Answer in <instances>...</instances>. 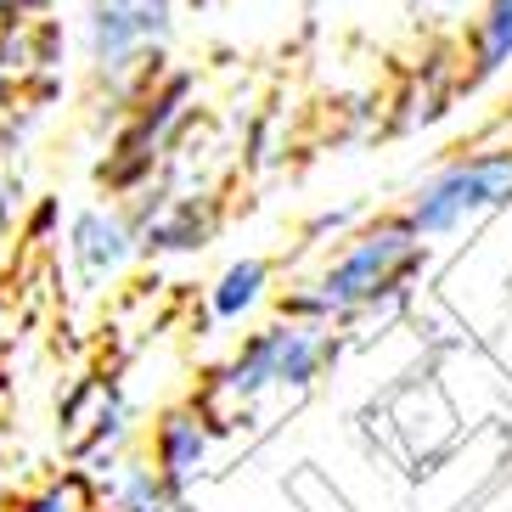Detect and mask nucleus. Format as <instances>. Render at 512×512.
<instances>
[{
	"mask_svg": "<svg viewBox=\"0 0 512 512\" xmlns=\"http://www.w3.org/2000/svg\"><path fill=\"white\" fill-rule=\"evenodd\" d=\"M428 242L417 237L406 214H372L361 231H349L344 248L310 271L299 287L282 293L287 321H316V327H355L366 316H383L389 304L406 299V287L417 282Z\"/></svg>",
	"mask_w": 512,
	"mask_h": 512,
	"instance_id": "1",
	"label": "nucleus"
},
{
	"mask_svg": "<svg viewBox=\"0 0 512 512\" xmlns=\"http://www.w3.org/2000/svg\"><path fill=\"white\" fill-rule=\"evenodd\" d=\"M332 361H338V332L332 327L276 316L271 327L242 338V349L209 377V394L197 406L209 411V422L220 428L226 417L254 411L265 394H287V400L310 394Z\"/></svg>",
	"mask_w": 512,
	"mask_h": 512,
	"instance_id": "2",
	"label": "nucleus"
},
{
	"mask_svg": "<svg viewBox=\"0 0 512 512\" xmlns=\"http://www.w3.org/2000/svg\"><path fill=\"white\" fill-rule=\"evenodd\" d=\"M192 102H197L192 68H164L158 79H147V91H141L136 102L124 107V124L113 130L107 158H102V169H96V181L113 192V203L147 192V186L164 175V164L175 158L181 136L192 130V113H197Z\"/></svg>",
	"mask_w": 512,
	"mask_h": 512,
	"instance_id": "3",
	"label": "nucleus"
},
{
	"mask_svg": "<svg viewBox=\"0 0 512 512\" xmlns=\"http://www.w3.org/2000/svg\"><path fill=\"white\" fill-rule=\"evenodd\" d=\"M501 209H512V147H479L456 152L434 175H422L400 214L417 226L422 242H445Z\"/></svg>",
	"mask_w": 512,
	"mask_h": 512,
	"instance_id": "4",
	"label": "nucleus"
},
{
	"mask_svg": "<svg viewBox=\"0 0 512 512\" xmlns=\"http://www.w3.org/2000/svg\"><path fill=\"white\" fill-rule=\"evenodd\" d=\"M141 259V231L124 203H91L68 220V271L85 293L113 287Z\"/></svg>",
	"mask_w": 512,
	"mask_h": 512,
	"instance_id": "5",
	"label": "nucleus"
},
{
	"mask_svg": "<svg viewBox=\"0 0 512 512\" xmlns=\"http://www.w3.org/2000/svg\"><path fill=\"white\" fill-rule=\"evenodd\" d=\"M147 462H152V473L169 484V496L186 501L197 484L209 479V462H214L209 411L197 406V400L158 411V417H152V434H147Z\"/></svg>",
	"mask_w": 512,
	"mask_h": 512,
	"instance_id": "6",
	"label": "nucleus"
},
{
	"mask_svg": "<svg viewBox=\"0 0 512 512\" xmlns=\"http://www.w3.org/2000/svg\"><path fill=\"white\" fill-rule=\"evenodd\" d=\"M226 226V209L209 186H192V192H169V203L141 226V254L147 259H169V254H197L209 248Z\"/></svg>",
	"mask_w": 512,
	"mask_h": 512,
	"instance_id": "7",
	"label": "nucleus"
},
{
	"mask_svg": "<svg viewBox=\"0 0 512 512\" xmlns=\"http://www.w3.org/2000/svg\"><path fill=\"white\" fill-rule=\"evenodd\" d=\"M96 496V512H181L186 501L169 496V484L152 473L147 456H124L113 473H102V479L91 484Z\"/></svg>",
	"mask_w": 512,
	"mask_h": 512,
	"instance_id": "8",
	"label": "nucleus"
},
{
	"mask_svg": "<svg viewBox=\"0 0 512 512\" xmlns=\"http://www.w3.org/2000/svg\"><path fill=\"white\" fill-rule=\"evenodd\" d=\"M271 282H276V265H271V259H259V254L226 265V271L214 276V287H209V316L220 321V327L248 321L259 304L271 299Z\"/></svg>",
	"mask_w": 512,
	"mask_h": 512,
	"instance_id": "9",
	"label": "nucleus"
},
{
	"mask_svg": "<svg viewBox=\"0 0 512 512\" xmlns=\"http://www.w3.org/2000/svg\"><path fill=\"white\" fill-rule=\"evenodd\" d=\"M512 62V0H484L467 34V85H490Z\"/></svg>",
	"mask_w": 512,
	"mask_h": 512,
	"instance_id": "10",
	"label": "nucleus"
},
{
	"mask_svg": "<svg viewBox=\"0 0 512 512\" xmlns=\"http://www.w3.org/2000/svg\"><path fill=\"white\" fill-rule=\"evenodd\" d=\"M0 512H96V496H91V479L68 467V473H51V479L17 490Z\"/></svg>",
	"mask_w": 512,
	"mask_h": 512,
	"instance_id": "11",
	"label": "nucleus"
},
{
	"mask_svg": "<svg viewBox=\"0 0 512 512\" xmlns=\"http://www.w3.org/2000/svg\"><path fill=\"white\" fill-rule=\"evenodd\" d=\"M293 496H299L304 512H349L344 496H338V490H327V479H321V473H299V479H293Z\"/></svg>",
	"mask_w": 512,
	"mask_h": 512,
	"instance_id": "12",
	"label": "nucleus"
},
{
	"mask_svg": "<svg viewBox=\"0 0 512 512\" xmlns=\"http://www.w3.org/2000/svg\"><path fill=\"white\" fill-rule=\"evenodd\" d=\"M57 226H62V203H57V197H40V203H34V214L23 220V237H29V242H46Z\"/></svg>",
	"mask_w": 512,
	"mask_h": 512,
	"instance_id": "13",
	"label": "nucleus"
},
{
	"mask_svg": "<svg viewBox=\"0 0 512 512\" xmlns=\"http://www.w3.org/2000/svg\"><path fill=\"white\" fill-rule=\"evenodd\" d=\"M12 6H17V17H23V23H40V17L57 12V0H12Z\"/></svg>",
	"mask_w": 512,
	"mask_h": 512,
	"instance_id": "14",
	"label": "nucleus"
},
{
	"mask_svg": "<svg viewBox=\"0 0 512 512\" xmlns=\"http://www.w3.org/2000/svg\"><path fill=\"white\" fill-rule=\"evenodd\" d=\"M91 6H136V0H91Z\"/></svg>",
	"mask_w": 512,
	"mask_h": 512,
	"instance_id": "15",
	"label": "nucleus"
}]
</instances>
